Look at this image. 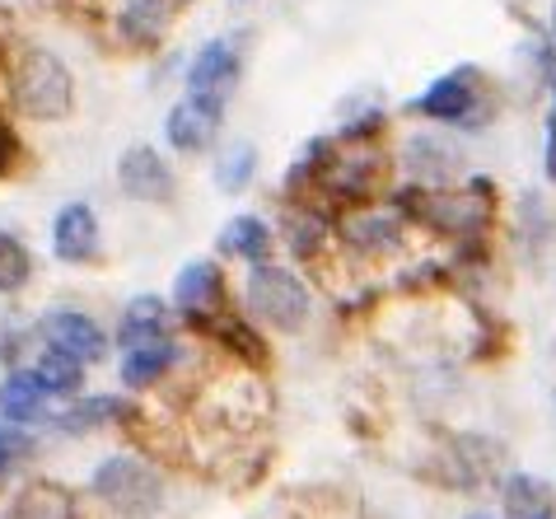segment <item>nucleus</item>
<instances>
[{"label":"nucleus","instance_id":"nucleus-10","mask_svg":"<svg viewBox=\"0 0 556 519\" xmlns=\"http://www.w3.org/2000/svg\"><path fill=\"white\" fill-rule=\"evenodd\" d=\"M146 417H150V407L113 384V389H89L80 398L61 403L42 435H48V445H80V440H94V435L136 440L146 431Z\"/></svg>","mask_w":556,"mask_h":519},{"label":"nucleus","instance_id":"nucleus-9","mask_svg":"<svg viewBox=\"0 0 556 519\" xmlns=\"http://www.w3.org/2000/svg\"><path fill=\"white\" fill-rule=\"evenodd\" d=\"M253 28L235 24L220 34L202 38L197 48H188V66H182V94L197 99H215L225 109H235V99L243 94L249 80V61H253Z\"/></svg>","mask_w":556,"mask_h":519},{"label":"nucleus","instance_id":"nucleus-24","mask_svg":"<svg viewBox=\"0 0 556 519\" xmlns=\"http://www.w3.org/2000/svg\"><path fill=\"white\" fill-rule=\"evenodd\" d=\"M332 150H337L332 131L304 136V141L290 150V160L281 164V174H276V202H318Z\"/></svg>","mask_w":556,"mask_h":519},{"label":"nucleus","instance_id":"nucleus-23","mask_svg":"<svg viewBox=\"0 0 556 519\" xmlns=\"http://www.w3.org/2000/svg\"><path fill=\"white\" fill-rule=\"evenodd\" d=\"M168 332H182L174 304H168L164 290H131L127 300L117 304L113 314V342L122 346H136V342H154V338H168Z\"/></svg>","mask_w":556,"mask_h":519},{"label":"nucleus","instance_id":"nucleus-27","mask_svg":"<svg viewBox=\"0 0 556 519\" xmlns=\"http://www.w3.org/2000/svg\"><path fill=\"white\" fill-rule=\"evenodd\" d=\"M0 519H80V492L56 478H24Z\"/></svg>","mask_w":556,"mask_h":519},{"label":"nucleus","instance_id":"nucleus-32","mask_svg":"<svg viewBox=\"0 0 556 519\" xmlns=\"http://www.w3.org/2000/svg\"><path fill=\"white\" fill-rule=\"evenodd\" d=\"M538 182L556 192V127H543L538 136Z\"/></svg>","mask_w":556,"mask_h":519},{"label":"nucleus","instance_id":"nucleus-4","mask_svg":"<svg viewBox=\"0 0 556 519\" xmlns=\"http://www.w3.org/2000/svg\"><path fill=\"white\" fill-rule=\"evenodd\" d=\"M235 304L271 342H300L318 328L328 295H323L314 271L286 263V257H271V263L235 271Z\"/></svg>","mask_w":556,"mask_h":519},{"label":"nucleus","instance_id":"nucleus-30","mask_svg":"<svg viewBox=\"0 0 556 519\" xmlns=\"http://www.w3.org/2000/svg\"><path fill=\"white\" fill-rule=\"evenodd\" d=\"M42 450H48V435L42 431H28V426H14L0 417V492H5L14 478H24V472L38 464Z\"/></svg>","mask_w":556,"mask_h":519},{"label":"nucleus","instance_id":"nucleus-18","mask_svg":"<svg viewBox=\"0 0 556 519\" xmlns=\"http://www.w3.org/2000/svg\"><path fill=\"white\" fill-rule=\"evenodd\" d=\"M34 324H38L42 346L71 351V356L85 360L89 370H103V365H113V356H117L113 324H103L94 309H85V304H75V300H56L48 309H38Z\"/></svg>","mask_w":556,"mask_h":519},{"label":"nucleus","instance_id":"nucleus-20","mask_svg":"<svg viewBox=\"0 0 556 519\" xmlns=\"http://www.w3.org/2000/svg\"><path fill=\"white\" fill-rule=\"evenodd\" d=\"M211 253L220 257V263H229L235 271L281 257V230H276V216L271 211H262V206L229 211V216L215 225V235H211Z\"/></svg>","mask_w":556,"mask_h":519},{"label":"nucleus","instance_id":"nucleus-36","mask_svg":"<svg viewBox=\"0 0 556 519\" xmlns=\"http://www.w3.org/2000/svg\"><path fill=\"white\" fill-rule=\"evenodd\" d=\"M225 5H229V10H239V14H243V10H257V5H262V0H225Z\"/></svg>","mask_w":556,"mask_h":519},{"label":"nucleus","instance_id":"nucleus-6","mask_svg":"<svg viewBox=\"0 0 556 519\" xmlns=\"http://www.w3.org/2000/svg\"><path fill=\"white\" fill-rule=\"evenodd\" d=\"M215 356L192 332H168L154 342L122 346L113 356V384L141 403H178Z\"/></svg>","mask_w":556,"mask_h":519},{"label":"nucleus","instance_id":"nucleus-17","mask_svg":"<svg viewBox=\"0 0 556 519\" xmlns=\"http://www.w3.org/2000/svg\"><path fill=\"white\" fill-rule=\"evenodd\" d=\"M430 464L440 468V482L463 496L482 492V486L496 492L505 472V440H496L491 431H440Z\"/></svg>","mask_w":556,"mask_h":519},{"label":"nucleus","instance_id":"nucleus-31","mask_svg":"<svg viewBox=\"0 0 556 519\" xmlns=\"http://www.w3.org/2000/svg\"><path fill=\"white\" fill-rule=\"evenodd\" d=\"M146 66V94H168V89H182V66H188V48L182 42H174V48H164V52H154L150 61H141Z\"/></svg>","mask_w":556,"mask_h":519},{"label":"nucleus","instance_id":"nucleus-29","mask_svg":"<svg viewBox=\"0 0 556 519\" xmlns=\"http://www.w3.org/2000/svg\"><path fill=\"white\" fill-rule=\"evenodd\" d=\"M34 370L42 375V384H48V393L56 403H71V398H80V393H89L94 384H89V379H94V370H89L85 360H75L71 351H61V346H34Z\"/></svg>","mask_w":556,"mask_h":519},{"label":"nucleus","instance_id":"nucleus-33","mask_svg":"<svg viewBox=\"0 0 556 519\" xmlns=\"http://www.w3.org/2000/svg\"><path fill=\"white\" fill-rule=\"evenodd\" d=\"M538 113H543V127H556V75L538 89Z\"/></svg>","mask_w":556,"mask_h":519},{"label":"nucleus","instance_id":"nucleus-15","mask_svg":"<svg viewBox=\"0 0 556 519\" xmlns=\"http://www.w3.org/2000/svg\"><path fill=\"white\" fill-rule=\"evenodd\" d=\"M276 230H281V257L323 281L337 263V211L323 202H276Z\"/></svg>","mask_w":556,"mask_h":519},{"label":"nucleus","instance_id":"nucleus-37","mask_svg":"<svg viewBox=\"0 0 556 519\" xmlns=\"http://www.w3.org/2000/svg\"><path fill=\"white\" fill-rule=\"evenodd\" d=\"M192 5H202V0H182V10H192Z\"/></svg>","mask_w":556,"mask_h":519},{"label":"nucleus","instance_id":"nucleus-14","mask_svg":"<svg viewBox=\"0 0 556 519\" xmlns=\"http://www.w3.org/2000/svg\"><path fill=\"white\" fill-rule=\"evenodd\" d=\"M113 188L127 206L141 211H174L182 197L178 160L160 141H127L113 160Z\"/></svg>","mask_w":556,"mask_h":519},{"label":"nucleus","instance_id":"nucleus-25","mask_svg":"<svg viewBox=\"0 0 556 519\" xmlns=\"http://www.w3.org/2000/svg\"><path fill=\"white\" fill-rule=\"evenodd\" d=\"M206 178H211L215 192L229 197V202L249 197L257 188V178H262V145L253 141V136H225L206 160Z\"/></svg>","mask_w":556,"mask_h":519},{"label":"nucleus","instance_id":"nucleus-38","mask_svg":"<svg viewBox=\"0 0 556 519\" xmlns=\"http://www.w3.org/2000/svg\"><path fill=\"white\" fill-rule=\"evenodd\" d=\"M552 407H556V389H552Z\"/></svg>","mask_w":556,"mask_h":519},{"label":"nucleus","instance_id":"nucleus-13","mask_svg":"<svg viewBox=\"0 0 556 519\" xmlns=\"http://www.w3.org/2000/svg\"><path fill=\"white\" fill-rule=\"evenodd\" d=\"M164 295L174 304L182 332H202L211 318L235 309V267L220 263L215 253H192L174 267Z\"/></svg>","mask_w":556,"mask_h":519},{"label":"nucleus","instance_id":"nucleus-7","mask_svg":"<svg viewBox=\"0 0 556 519\" xmlns=\"http://www.w3.org/2000/svg\"><path fill=\"white\" fill-rule=\"evenodd\" d=\"M85 28L122 61H150L154 52L174 48L182 0H71Z\"/></svg>","mask_w":556,"mask_h":519},{"label":"nucleus","instance_id":"nucleus-11","mask_svg":"<svg viewBox=\"0 0 556 519\" xmlns=\"http://www.w3.org/2000/svg\"><path fill=\"white\" fill-rule=\"evenodd\" d=\"M501 253L519 271H547L556 263V192H547L543 182L509 192L505 202V225H501Z\"/></svg>","mask_w":556,"mask_h":519},{"label":"nucleus","instance_id":"nucleus-35","mask_svg":"<svg viewBox=\"0 0 556 519\" xmlns=\"http://www.w3.org/2000/svg\"><path fill=\"white\" fill-rule=\"evenodd\" d=\"M458 519H501L496 510H486V506H472V510H463Z\"/></svg>","mask_w":556,"mask_h":519},{"label":"nucleus","instance_id":"nucleus-21","mask_svg":"<svg viewBox=\"0 0 556 519\" xmlns=\"http://www.w3.org/2000/svg\"><path fill=\"white\" fill-rule=\"evenodd\" d=\"M397 109L389 99L379 94V89H351V94L337 99V109H332V136L337 141H393V131H397Z\"/></svg>","mask_w":556,"mask_h":519},{"label":"nucleus","instance_id":"nucleus-8","mask_svg":"<svg viewBox=\"0 0 556 519\" xmlns=\"http://www.w3.org/2000/svg\"><path fill=\"white\" fill-rule=\"evenodd\" d=\"M389 150H393L397 182H412V188H444V182H458L472 174L468 136L430 127V122H397Z\"/></svg>","mask_w":556,"mask_h":519},{"label":"nucleus","instance_id":"nucleus-16","mask_svg":"<svg viewBox=\"0 0 556 519\" xmlns=\"http://www.w3.org/2000/svg\"><path fill=\"white\" fill-rule=\"evenodd\" d=\"M229 136V109L215 99H197V94H178L164 103L160 117V145L174 155L178 164H197L211 160V150Z\"/></svg>","mask_w":556,"mask_h":519},{"label":"nucleus","instance_id":"nucleus-2","mask_svg":"<svg viewBox=\"0 0 556 519\" xmlns=\"http://www.w3.org/2000/svg\"><path fill=\"white\" fill-rule=\"evenodd\" d=\"M0 103L20 127H66L80 113V75L52 42L10 38L0 56Z\"/></svg>","mask_w":556,"mask_h":519},{"label":"nucleus","instance_id":"nucleus-28","mask_svg":"<svg viewBox=\"0 0 556 519\" xmlns=\"http://www.w3.org/2000/svg\"><path fill=\"white\" fill-rule=\"evenodd\" d=\"M38 286V249L20 230L0 225V304H20Z\"/></svg>","mask_w":556,"mask_h":519},{"label":"nucleus","instance_id":"nucleus-19","mask_svg":"<svg viewBox=\"0 0 556 519\" xmlns=\"http://www.w3.org/2000/svg\"><path fill=\"white\" fill-rule=\"evenodd\" d=\"M108 253L103 211L89 197H66L48 216V257L66 271H94Z\"/></svg>","mask_w":556,"mask_h":519},{"label":"nucleus","instance_id":"nucleus-3","mask_svg":"<svg viewBox=\"0 0 556 519\" xmlns=\"http://www.w3.org/2000/svg\"><path fill=\"white\" fill-rule=\"evenodd\" d=\"M505 113H509V89L482 61H450L397 109L403 122H430V127L468 136V141L496 131Z\"/></svg>","mask_w":556,"mask_h":519},{"label":"nucleus","instance_id":"nucleus-5","mask_svg":"<svg viewBox=\"0 0 556 519\" xmlns=\"http://www.w3.org/2000/svg\"><path fill=\"white\" fill-rule=\"evenodd\" d=\"M85 496L108 519H160L168 510V468L146 440H117L85 472Z\"/></svg>","mask_w":556,"mask_h":519},{"label":"nucleus","instance_id":"nucleus-34","mask_svg":"<svg viewBox=\"0 0 556 519\" xmlns=\"http://www.w3.org/2000/svg\"><path fill=\"white\" fill-rule=\"evenodd\" d=\"M543 28H547V38L556 42V0H547V10H543Z\"/></svg>","mask_w":556,"mask_h":519},{"label":"nucleus","instance_id":"nucleus-1","mask_svg":"<svg viewBox=\"0 0 556 519\" xmlns=\"http://www.w3.org/2000/svg\"><path fill=\"white\" fill-rule=\"evenodd\" d=\"M393 197L412 216L416 235L430 249L463 253V249H486L501 243L505 202L509 192L501 188L496 174L472 169L468 178L444 182V188H412V182H393Z\"/></svg>","mask_w":556,"mask_h":519},{"label":"nucleus","instance_id":"nucleus-12","mask_svg":"<svg viewBox=\"0 0 556 519\" xmlns=\"http://www.w3.org/2000/svg\"><path fill=\"white\" fill-rule=\"evenodd\" d=\"M393 182L397 174H393L389 141H337L328 174H323L318 202L332 211H346V206L375 202V197H389Z\"/></svg>","mask_w":556,"mask_h":519},{"label":"nucleus","instance_id":"nucleus-22","mask_svg":"<svg viewBox=\"0 0 556 519\" xmlns=\"http://www.w3.org/2000/svg\"><path fill=\"white\" fill-rule=\"evenodd\" d=\"M56 398L42 384V375L34 370V360H20L0 375V417L14 426H28V431H48L56 417Z\"/></svg>","mask_w":556,"mask_h":519},{"label":"nucleus","instance_id":"nucleus-26","mask_svg":"<svg viewBox=\"0 0 556 519\" xmlns=\"http://www.w3.org/2000/svg\"><path fill=\"white\" fill-rule=\"evenodd\" d=\"M501 519H556V482L533 468H505L496 482Z\"/></svg>","mask_w":556,"mask_h":519}]
</instances>
